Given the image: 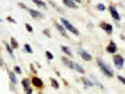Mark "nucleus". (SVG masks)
<instances>
[{
	"label": "nucleus",
	"mask_w": 125,
	"mask_h": 94,
	"mask_svg": "<svg viewBox=\"0 0 125 94\" xmlns=\"http://www.w3.org/2000/svg\"><path fill=\"white\" fill-rule=\"evenodd\" d=\"M43 33L45 34L46 36H48V37H51V35H50V32H49V30L48 29H44L43 30Z\"/></svg>",
	"instance_id": "28"
},
{
	"label": "nucleus",
	"mask_w": 125,
	"mask_h": 94,
	"mask_svg": "<svg viewBox=\"0 0 125 94\" xmlns=\"http://www.w3.org/2000/svg\"><path fill=\"white\" fill-rule=\"evenodd\" d=\"M118 79L119 80V81L123 83V84L125 85V77H122V76H118Z\"/></svg>",
	"instance_id": "27"
},
{
	"label": "nucleus",
	"mask_w": 125,
	"mask_h": 94,
	"mask_svg": "<svg viewBox=\"0 0 125 94\" xmlns=\"http://www.w3.org/2000/svg\"><path fill=\"white\" fill-rule=\"evenodd\" d=\"M9 77H10V80H11L12 83H13V84L17 83V78H16L14 73H13V72H9Z\"/></svg>",
	"instance_id": "18"
},
{
	"label": "nucleus",
	"mask_w": 125,
	"mask_h": 94,
	"mask_svg": "<svg viewBox=\"0 0 125 94\" xmlns=\"http://www.w3.org/2000/svg\"><path fill=\"white\" fill-rule=\"evenodd\" d=\"M96 61H97V63H98V67H100V69L102 70V72L106 76H108V77H109L114 76V71L112 70V68H111L109 66L107 65L101 58L98 57V58L96 59Z\"/></svg>",
	"instance_id": "1"
},
{
	"label": "nucleus",
	"mask_w": 125,
	"mask_h": 94,
	"mask_svg": "<svg viewBox=\"0 0 125 94\" xmlns=\"http://www.w3.org/2000/svg\"><path fill=\"white\" fill-rule=\"evenodd\" d=\"M5 46H6V48H7V51L9 53V54L11 55L12 57H14V56H13V48L11 47V46L9 44H8V43H5Z\"/></svg>",
	"instance_id": "21"
},
{
	"label": "nucleus",
	"mask_w": 125,
	"mask_h": 94,
	"mask_svg": "<svg viewBox=\"0 0 125 94\" xmlns=\"http://www.w3.org/2000/svg\"><path fill=\"white\" fill-rule=\"evenodd\" d=\"M62 63H63L65 65H67L68 67H69L71 69H73V65H74L73 62L70 61L69 59L67 58V57H62Z\"/></svg>",
	"instance_id": "11"
},
{
	"label": "nucleus",
	"mask_w": 125,
	"mask_h": 94,
	"mask_svg": "<svg viewBox=\"0 0 125 94\" xmlns=\"http://www.w3.org/2000/svg\"><path fill=\"white\" fill-rule=\"evenodd\" d=\"M61 22L63 24L64 28H67V30H68V31H70L72 33H73V34L75 35H78L79 34V32H78V30L75 27H74L73 25H72L71 23H69V21H68L66 19H63V18H62L61 19Z\"/></svg>",
	"instance_id": "2"
},
{
	"label": "nucleus",
	"mask_w": 125,
	"mask_h": 94,
	"mask_svg": "<svg viewBox=\"0 0 125 94\" xmlns=\"http://www.w3.org/2000/svg\"><path fill=\"white\" fill-rule=\"evenodd\" d=\"M62 52H63L65 54H67L68 55L69 57H73V55H72V53H71V51L69 50V48H68V47H65V46H62Z\"/></svg>",
	"instance_id": "15"
},
{
	"label": "nucleus",
	"mask_w": 125,
	"mask_h": 94,
	"mask_svg": "<svg viewBox=\"0 0 125 94\" xmlns=\"http://www.w3.org/2000/svg\"><path fill=\"white\" fill-rule=\"evenodd\" d=\"M114 65L116 66V67H118V69L123 68L124 65V58L121 55H115L114 57Z\"/></svg>",
	"instance_id": "3"
},
{
	"label": "nucleus",
	"mask_w": 125,
	"mask_h": 94,
	"mask_svg": "<svg viewBox=\"0 0 125 94\" xmlns=\"http://www.w3.org/2000/svg\"><path fill=\"white\" fill-rule=\"evenodd\" d=\"M24 48H25L27 53H33V49H32L31 46H30L29 44H28V43H25V44H24Z\"/></svg>",
	"instance_id": "22"
},
{
	"label": "nucleus",
	"mask_w": 125,
	"mask_h": 94,
	"mask_svg": "<svg viewBox=\"0 0 125 94\" xmlns=\"http://www.w3.org/2000/svg\"><path fill=\"white\" fill-rule=\"evenodd\" d=\"M108 9H109V12H110L111 15H112L113 19L117 20V21H119L120 20L119 13H118V11H117V9L113 7V6H109V7H108Z\"/></svg>",
	"instance_id": "4"
},
{
	"label": "nucleus",
	"mask_w": 125,
	"mask_h": 94,
	"mask_svg": "<svg viewBox=\"0 0 125 94\" xmlns=\"http://www.w3.org/2000/svg\"><path fill=\"white\" fill-rule=\"evenodd\" d=\"M14 71L18 73V74H21V73H22V70H21V68H20V67H19V66H15V67H14Z\"/></svg>",
	"instance_id": "25"
},
{
	"label": "nucleus",
	"mask_w": 125,
	"mask_h": 94,
	"mask_svg": "<svg viewBox=\"0 0 125 94\" xmlns=\"http://www.w3.org/2000/svg\"><path fill=\"white\" fill-rule=\"evenodd\" d=\"M25 26H26V28H27L28 31L30 32V33H32V32H33V28H32L31 25L29 24V23H26Z\"/></svg>",
	"instance_id": "26"
},
{
	"label": "nucleus",
	"mask_w": 125,
	"mask_h": 94,
	"mask_svg": "<svg viewBox=\"0 0 125 94\" xmlns=\"http://www.w3.org/2000/svg\"><path fill=\"white\" fill-rule=\"evenodd\" d=\"M82 81L83 83V84L85 85V87H93L94 86V83L90 81L89 79L86 78V77H82Z\"/></svg>",
	"instance_id": "13"
},
{
	"label": "nucleus",
	"mask_w": 125,
	"mask_h": 94,
	"mask_svg": "<svg viewBox=\"0 0 125 94\" xmlns=\"http://www.w3.org/2000/svg\"><path fill=\"white\" fill-rule=\"evenodd\" d=\"M0 22H3V20H2L1 19H0Z\"/></svg>",
	"instance_id": "33"
},
{
	"label": "nucleus",
	"mask_w": 125,
	"mask_h": 94,
	"mask_svg": "<svg viewBox=\"0 0 125 94\" xmlns=\"http://www.w3.org/2000/svg\"><path fill=\"white\" fill-rule=\"evenodd\" d=\"M100 27H101V28L103 30H104L107 33H108V34H111V33H113V26L109 24V23H102L101 24H100Z\"/></svg>",
	"instance_id": "6"
},
{
	"label": "nucleus",
	"mask_w": 125,
	"mask_h": 94,
	"mask_svg": "<svg viewBox=\"0 0 125 94\" xmlns=\"http://www.w3.org/2000/svg\"><path fill=\"white\" fill-rule=\"evenodd\" d=\"M29 10L30 15L32 16L34 19H39V18H43V14H42L40 12L37 11V10H34V9H27Z\"/></svg>",
	"instance_id": "8"
},
{
	"label": "nucleus",
	"mask_w": 125,
	"mask_h": 94,
	"mask_svg": "<svg viewBox=\"0 0 125 94\" xmlns=\"http://www.w3.org/2000/svg\"><path fill=\"white\" fill-rule=\"evenodd\" d=\"M7 20H9V21H10L11 23H16L15 20L13 19H12L11 17H8V18H7Z\"/></svg>",
	"instance_id": "30"
},
{
	"label": "nucleus",
	"mask_w": 125,
	"mask_h": 94,
	"mask_svg": "<svg viewBox=\"0 0 125 94\" xmlns=\"http://www.w3.org/2000/svg\"><path fill=\"white\" fill-rule=\"evenodd\" d=\"M55 26H56V28H57V29L60 32V33H61V34L63 36V37L68 38L67 33H66V30H65V28H64L63 27H62V26H61L60 24H58V23H55Z\"/></svg>",
	"instance_id": "12"
},
{
	"label": "nucleus",
	"mask_w": 125,
	"mask_h": 94,
	"mask_svg": "<svg viewBox=\"0 0 125 94\" xmlns=\"http://www.w3.org/2000/svg\"><path fill=\"white\" fill-rule=\"evenodd\" d=\"M30 67H31V70L33 72V73H36V71H35V69H34V67L33 66V64H30Z\"/></svg>",
	"instance_id": "31"
},
{
	"label": "nucleus",
	"mask_w": 125,
	"mask_h": 94,
	"mask_svg": "<svg viewBox=\"0 0 125 94\" xmlns=\"http://www.w3.org/2000/svg\"><path fill=\"white\" fill-rule=\"evenodd\" d=\"M97 9L99 10V11H104L106 9V7L103 3H98V6H97Z\"/></svg>",
	"instance_id": "23"
},
{
	"label": "nucleus",
	"mask_w": 125,
	"mask_h": 94,
	"mask_svg": "<svg viewBox=\"0 0 125 94\" xmlns=\"http://www.w3.org/2000/svg\"><path fill=\"white\" fill-rule=\"evenodd\" d=\"M25 91H26V93L27 94H32V93H33V89L31 88V87H28L27 89H25Z\"/></svg>",
	"instance_id": "29"
},
{
	"label": "nucleus",
	"mask_w": 125,
	"mask_h": 94,
	"mask_svg": "<svg viewBox=\"0 0 125 94\" xmlns=\"http://www.w3.org/2000/svg\"><path fill=\"white\" fill-rule=\"evenodd\" d=\"M45 54H46V57H48V59H49V60H52V59H53V55L51 53H50L49 51H47L45 53Z\"/></svg>",
	"instance_id": "24"
},
{
	"label": "nucleus",
	"mask_w": 125,
	"mask_h": 94,
	"mask_svg": "<svg viewBox=\"0 0 125 94\" xmlns=\"http://www.w3.org/2000/svg\"><path fill=\"white\" fill-rule=\"evenodd\" d=\"M19 47V43H18L17 40L14 38H11V47L12 48H17Z\"/></svg>",
	"instance_id": "17"
},
{
	"label": "nucleus",
	"mask_w": 125,
	"mask_h": 94,
	"mask_svg": "<svg viewBox=\"0 0 125 94\" xmlns=\"http://www.w3.org/2000/svg\"><path fill=\"white\" fill-rule=\"evenodd\" d=\"M33 3H35V4H37L39 7H43V8H46V3H44L43 1H39V0H33Z\"/></svg>",
	"instance_id": "20"
},
{
	"label": "nucleus",
	"mask_w": 125,
	"mask_h": 94,
	"mask_svg": "<svg viewBox=\"0 0 125 94\" xmlns=\"http://www.w3.org/2000/svg\"><path fill=\"white\" fill-rule=\"evenodd\" d=\"M22 85L23 87H24L25 89H27L28 87H29V85H30V83H29V80L28 78H24L22 80Z\"/></svg>",
	"instance_id": "16"
},
{
	"label": "nucleus",
	"mask_w": 125,
	"mask_h": 94,
	"mask_svg": "<svg viewBox=\"0 0 125 94\" xmlns=\"http://www.w3.org/2000/svg\"><path fill=\"white\" fill-rule=\"evenodd\" d=\"M107 52L109 53H114L117 51V45L114 41H111L108 46L107 47Z\"/></svg>",
	"instance_id": "7"
},
{
	"label": "nucleus",
	"mask_w": 125,
	"mask_h": 94,
	"mask_svg": "<svg viewBox=\"0 0 125 94\" xmlns=\"http://www.w3.org/2000/svg\"><path fill=\"white\" fill-rule=\"evenodd\" d=\"M78 53H79L80 56L82 57V58L83 60H85V61H90V60H92V56L87 51H85V50L80 48L78 50Z\"/></svg>",
	"instance_id": "5"
},
{
	"label": "nucleus",
	"mask_w": 125,
	"mask_h": 94,
	"mask_svg": "<svg viewBox=\"0 0 125 94\" xmlns=\"http://www.w3.org/2000/svg\"><path fill=\"white\" fill-rule=\"evenodd\" d=\"M73 69L76 70L77 72H78V73H84V70L83 68L80 66L79 64H78V63H74V65H73Z\"/></svg>",
	"instance_id": "14"
},
{
	"label": "nucleus",
	"mask_w": 125,
	"mask_h": 94,
	"mask_svg": "<svg viewBox=\"0 0 125 94\" xmlns=\"http://www.w3.org/2000/svg\"><path fill=\"white\" fill-rule=\"evenodd\" d=\"M51 85L53 86V88H55V89H58V87H59V83H58V82L57 80L54 78H51Z\"/></svg>",
	"instance_id": "19"
},
{
	"label": "nucleus",
	"mask_w": 125,
	"mask_h": 94,
	"mask_svg": "<svg viewBox=\"0 0 125 94\" xmlns=\"http://www.w3.org/2000/svg\"><path fill=\"white\" fill-rule=\"evenodd\" d=\"M0 66H3V63H2V60H1V58H0Z\"/></svg>",
	"instance_id": "32"
},
{
	"label": "nucleus",
	"mask_w": 125,
	"mask_h": 94,
	"mask_svg": "<svg viewBox=\"0 0 125 94\" xmlns=\"http://www.w3.org/2000/svg\"><path fill=\"white\" fill-rule=\"evenodd\" d=\"M39 94H43V93H39Z\"/></svg>",
	"instance_id": "34"
},
{
	"label": "nucleus",
	"mask_w": 125,
	"mask_h": 94,
	"mask_svg": "<svg viewBox=\"0 0 125 94\" xmlns=\"http://www.w3.org/2000/svg\"><path fill=\"white\" fill-rule=\"evenodd\" d=\"M32 83L37 87H42L43 85V81L39 78V77H33V79H32Z\"/></svg>",
	"instance_id": "9"
},
{
	"label": "nucleus",
	"mask_w": 125,
	"mask_h": 94,
	"mask_svg": "<svg viewBox=\"0 0 125 94\" xmlns=\"http://www.w3.org/2000/svg\"><path fill=\"white\" fill-rule=\"evenodd\" d=\"M62 2H63L64 4H65L68 8H71V9H78V5L76 4L73 1H72V0H63Z\"/></svg>",
	"instance_id": "10"
}]
</instances>
